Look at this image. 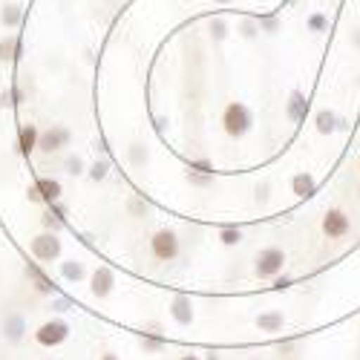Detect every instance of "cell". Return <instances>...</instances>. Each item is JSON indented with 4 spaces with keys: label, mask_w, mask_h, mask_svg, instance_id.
I'll list each match as a JSON object with an SVG mask.
<instances>
[{
    "label": "cell",
    "mask_w": 360,
    "mask_h": 360,
    "mask_svg": "<svg viewBox=\"0 0 360 360\" xmlns=\"http://www.w3.org/2000/svg\"><path fill=\"white\" fill-rule=\"evenodd\" d=\"M306 26H309V32H326V29H328V18L320 15V12H314V15H309Z\"/></svg>",
    "instance_id": "484cf974"
},
{
    "label": "cell",
    "mask_w": 360,
    "mask_h": 360,
    "mask_svg": "<svg viewBox=\"0 0 360 360\" xmlns=\"http://www.w3.org/2000/svg\"><path fill=\"white\" fill-rule=\"evenodd\" d=\"M98 360H122V357H118L115 352H110V349H107V352H101V357H98Z\"/></svg>",
    "instance_id": "1f68e13d"
},
{
    "label": "cell",
    "mask_w": 360,
    "mask_h": 360,
    "mask_svg": "<svg viewBox=\"0 0 360 360\" xmlns=\"http://www.w3.org/2000/svg\"><path fill=\"white\" fill-rule=\"evenodd\" d=\"M179 360H202V357H199V354H193V352H188V354H182Z\"/></svg>",
    "instance_id": "e575fe53"
},
{
    "label": "cell",
    "mask_w": 360,
    "mask_h": 360,
    "mask_svg": "<svg viewBox=\"0 0 360 360\" xmlns=\"http://www.w3.org/2000/svg\"><path fill=\"white\" fill-rule=\"evenodd\" d=\"M32 338H35V343L44 346V349H58L61 343L70 340V323L61 320V317H52V320L41 323V326L35 328Z\"/></svg>",
    "instance_id": "5b68a950"
},
{
    "label": "cell",
    "mask_w": 360,
    "mask_h": 360,
    "mask_svg": "<svg viewBox=\"0 0 360 360\" xmlns=\"http://www.w3.org/2000/svg\"><path fill=\"white\" fill-rule=\"evenodd\" d=\"M254 326L259 328V332H265V335H277V332H283V326H285V314L280 309H268V311L257 314Z\"/></svg>",
    "instance_id": "7c38bea8"
},
{
    "label": "cell",
    "mask_w": 360,
    "mask_h": 360,
    "mask_svg": "<svg viewBox=\"0 0 360 360\" xmlns=\"http://www.w3.org/2000/svg\"><path fill=\"white\" fill-rule=\"evenodd\" d=\"M274 288H277V291L291 288V277H274Z\"/></svg>",
    "instance_id": "4dcf8cb0"
},
{
    "label": "cell",
    "mask_w": 360,
    "mask_h": 360,
    "mask_svg": "<svg viewBox=\"0 0 360 360\" xmlns=\"http://www.w3.org/2000/svg\"><path fill=\"white\" fill-rule=\"evenodd\" d=\"M207 35H211L214 44H222L225 35H228V23H225L222 18H214L211 23H207Z\"/></svg>",
    "instance_id": "cb8c5ba5"
},
{
    "label": "cell",
    "mask_w": 360,
    "mask_h": 360,
    "mask_svg": "<svg viewBox=\"0 0 360 360\" xmlns=\"http://www.w3.org/2000/svg\"><path fill=\"white\" fill-rule=\"evenodd\" d=\"M4 340L6 343H12V346H18L23 338H26V320L20 317V314H6L4 317Z\"/></svg>",
    "instance_id": "4fadbf2b"
},
{
    "label": "cell",
    "mask_w": 360,
    "mask_h": 360,
    "mask_svg": "<svg viewBox=\"0 0 360 360\" xmlns=\"http://www.w3.org/2000/svg\"><path fill=\"white\" fill-rule=\"evenodd\" d=\"M61 251H64L61 236L52 233V231H41V233H35L32 239H29V254H32V259H38V262L61 259Z\"/></svg>",
    "instance_id": "277c9868"
},
{
    "label": "cell",
    "mask_w": 360,
    "mask_h": 360,
    "mask_svg": "<svg viewBox=\"0 0 360 360\" xmlns=\"http://www.w3.org/2000/svg\"><path fill=\"white\" fill-rule=\"evenodd\" d=\"M214 4H219V6H228V4H233V0H214Z\"/></svg>",
    "instance_id": "d590c367"
},
{
    "label": "cell",
    "mask_w": 360,
    "mask_h": 360,
    "mask_svg": "<svg viewBox=\"0 0 360 360\" xmlns=\"http://www.w3.org/2000/svg\"><path fill=\"white\" fill-rule=\"evenodd\" d=\"M12 61H20V38L18 35L0 38V64H12Z\"/></svg>",
    "instance_id": "e0dca14e"
},
{
    "label": "cell",
    "mask_w": 360,
    "mask_h": 360,
    "mask_svg": "<svg viewBox=\"0 0 360 360\" xmlns=\"http://www.w3.org/2000/svg\"><path fill=\"white\" fill-rule=\"evenodd\" d=\"M130 156H133V162H136V165H139V162H147V150L141 153V147H139V144H133V147H130Z\"/></svg>",
    "instance_id": "f546056e"
},
{
    "label": "cell",
    "mask_w": 360,
    "mask_h": 360,
    "mask_svg": "<svg viewBox=\"0 0 360 360\" xmlns=\"http://www.w3.org/2000/svg\"><path fill=\"white\" fill-rule=\"evenodd\" d=\"M219 243H222V245H228V248L239 245V243H243V228H236V225L222 228V231H219Z\"/></svg>",
    "instance_id": "603a6c76"
},
{
    "label": "cell",
    "mask_w": 360,
    "mask_h": 360,
    "mask_svg": "<svg viewBox=\"0 0 360 360\" xmlns=\"http://www.w3.org/2000/svg\"><path fill=\"white\" fill-rule=\"evenodd\" d=\"M352 46L360 49V29H357V32H352Z\"/></svg>",
    "instance_id": "836d02e7"
},
{
    "label": "cell",
    "mask_w": 360,
    "mask_h": 360,
    "mask_svg": "<svg viewBox=\"0 0 360 360\" xmlns=\"http://www.w3.org/2000/svg\"><path fill=\"white\" fill-rule=\"evenodd\" d=\"M285 268V251L277 245H268L254 257V277L257 280H274Z\"/></svg>",
    "instance_id": "3957f363"
},
{
    "label": "cell",
    "mask_w": 360,
    "mask_h": 360,
    "mask_svg": "<svg viewBox=\"0 0 360 360\" xmlns=\"http://www.w3.org/2000/svg\"><path fill=\"white\" fill-rule=\"evenodd\" d=\"M150 254H153L156 262H173L182 254V239H179L173 228H159L150 236Z\"/></svg>",
    "instance_id": "7a4b0ae2"
},
{
    "label": "cell",
    "mask_w": 360,
    "mask_h": 360,
    "mask_svg": "<svg viewBox=\"0 0 360 360\" xmlns=\"http://www.w3.org/2000/svg\"><path fill=\"white\" fill-rule=\"evenodd\" d=\"M291 193H294L297 199H311V196L317 193V179H314L309 170L297 173V176L291 179Z\"/></svg>",
    "instance_id": "2e32d148"
},
{
    "label": "cell",
    "mask_w": 360,
    "mask_h": 360,
    "mask_svg": "<svg viewBox=\"0 0 360 360\" xmlns=\"http://www.w3.org/2000/svg\"><path fill=\"white\" fill-rule=\"evenodd\" d=\"M239 32H243V38H257L259 32H262V26H259V20H254V18H245V20H239Z\"/></svg>",
    "instance_id": "d4e9b609"
},
{
    "label": "cell",
    "mask_w": 360,
    "mask_h": 360,
    "mask_svg": "<svg viewBox=\"0 0 360 360\" xmlns=\"http://www.w3.org/2000/svg\"><path fill=\"white\" fill-rule=\"evenodd\" d=\"M320 231L328 239H346L352 233V219H349L346 211H340V207H328V211L323 214V219H320Z\"/></svg>",
    "instance_id": "ba28073f"
},
{
    "label": "cell",
    "mask_w": 360,
    "mask_h": 360,
    "mask_svg": "<svg viewBox=\"0 0 360 360\" xmlns=\"http://www.w3.org/2000/svg\"><path fill=\"white\" fill-rule=\"evenodd\" d=\"M61 277L75 285V283L86 280V268H84V262H78V259H64V262H61Z\"/></svg>",
    "instance_id": "d6986e66"
},
{
    "label": "cell",
    "mask_w": 360,
    "mask_h": 360,
    "mask_svg": "<svg viewBox=\"0 0 360 360\" xmlns=\"http://www.w3.org/2000/svg\"><path fill=\"white\" fill-rule=\"evenodd\" d=\"M107 170H110V162L107 159L93 162V165H89V179H93V182H101V179L107 176Z\"/></svg>",
    "instance_id": "4316f807"
},
{
    "label": "cell",
    "mask_w": 360,
    "mask_h": 360,
    "mask_svg": "<svg viewBox=\"0 0 360 360\" xmlns=\"http://www.w3.org/2000/svg\"><path fill=\"white\" fill-rule=\"evenodd\" d=\"M170 317L179 323V326H191L193 323V300L188 294H173L170 300Z\"/></svg>",
    "instance_id": "30bf717a"
},
{
    "label": "cell",
    "mask_w": 360,
    "mask_h": 360,
    "mask_svg": "<svg viewBox=\"0 0 360 360\" xmlns=\"http://www.w3.org/2000/svg\"><path fill=\"white\" fill-rule=\"evenodd\" d=\"M38 139H41V127L38 124H20L18 130V150H20V156H32L38 153Z\"/></svg>",
    "instance_id": "8fae6325"
},
{
    "label": "cell",
    "mask_w": 360,
    "mask_h": 360,
    "mask_svg": "<svg viewBox=\"0 0 360 360\" xmlns=\"http://www.w3.org/2000/svg\"><path fill=\"white\" fill-rule=\"evenodd\" d=\"M67 173L70 176H81L84 173V159L81 156H70L67 159Z\"/></svg>",
    "instance_id": "83f0119b"
},
{
    "label": "cell",
    "mask_w": 360,
    "mask_h": 360,
    "mask_svg": "<svg viewBox=\"0 0 360 360\" xmlns=\"http://www.w3.org/2000/svg\"><path fill=\"white\" fill-rule=\"evenodd\" d=\"M222 130L231 139H243L254 130V112L243 101H228L222 110Z\"/></svg>",
    "instance_id": "6da1fadb"
},
{
    "label": "cell",
    "mask_w": 360,
    "mask_h": 360,
    "mask_svg": "<svg viewBox=\"0 0 360 360\" xmlns=\"http://www.w3.org/2000/svg\"><path fill=\"white\" fill-rule=\"evenodd\" d=\"M23 271H26V277H29V280L35 283V291H38V294H49V297L55 294V285H52V280L46 277V271L41 268V262H38V259H35V262H26Z\"/></svg>",
    "instance_id": "5bb4252c"
},
{
    "label": "cell",
    "mask_w": 360,
    "mask_h": 360,
    "mask_svg": "<svg viewBox=\"0 0 360 360\" xmlns=\"http://www.w3.org/2000/svg\"><path fill=\"white\" fill-rule=\"evenodd\" d=\"M20 20H23V9L18 4H4V9H0V23L6 29H18Z\"/></svg>",
    "instance_id": "44dd1931"
},
{
    "label": "cell",
    "mask_w": 360,
    "mask_h": 360,
    "mask_svg": "<svg viewBox=\"0 0 360 360\" xmlns=\"http://www.w3.org/2000/svg\"><path fill=\"white\" fill-rule=\"evenodd\" d=\"M139 346H141V352H144V354H159V352L165 349V338H156V335H147V332H141Z\"/></svg>",
    "instance_id": "7402d4cb"
},
{
    "label": "cell",
    "mask_w": 360,
    "mask_h": 360,
    "mask_svg": "<svg viewBox=\"0 0 360 360\" xmlns=\"http://www.w3.org/2000/svg\"><path fill=\"white\" fill-rule=\"evenodd\" d=\"M67 306H70L67 300H55V311H67Z\"/></svg>",
    "instance_id": "d6a6232c"
},
{
    "label": "cell",
    "mask_w": 360,
    "mask_h": 360,
    "mask_svg": "<svg viewBox=\"0 0 360 360\" xmlns=\"http://www.w3.org/2000/svg\"><path fill=\"white\" fill-rule=\"evenodd\" d=\"M41 225H44V231H52V233H61L64 231V225H67V211L61 205H46V211H44V217H41Z\"/></svg>",
    "instance_id": "9a60e30c"
},
{
    "label": "cell",
    "mask_w": 360,
    "mask_h": 360,
    "mask_svg": "<svg viewBox=\"0 0 360 360\" xmlns=\"http://www.w3.org/2000/svg\"><path fill=\"white\" fill-rule=\"evenodd\" d=\"M207 360H219V357H217V354H211V357H207Z\"/></svg>",
    "instance_id": "8d00e7d4"
},
{
    "label": "cell",
    "mask_w": 360,
    "mask_h": 360,
    "mask_svg": "<svg viewBox=\"0 0 360 360\" xmlns=\"http://www.w3.org/2000/svg\"><path fill=\"white\" fill-rule=\"evenodd\" d=\"M72 141V130L64 127V124H52L46 130H41V139H38V153L44 156H55L61 153V150H67Z\"/></svg>",
    "instance_id": "52a82bcc"
},
{
    "label": "cell",
    "mask_w": 360,
    "mask_h": 360,
    "mask_svg": "<svg viewBox=\"0 0 360 360\" xmlns=\"http://www.w3.org/2000/svg\"><path fill=\"white\" fill-rule=\"evenodd\" d=\"M115 291V271L107 265H98L93 274H89V294L96 300H107Z\"/></svg>",
    "instance_id": "9c48e42d"
},
{
    "label": "cell",
    "mask_w": 360,
    "mask_h": 360,
    "mask_svg": "<svg viewBox=\"0 0 360 360\" xmlns=\"http://www.w3.org/2000/svg\"><path fill=\"white\" fill-rule=\"evenodd\" d=\"M285 115L291 118V122H303V115H306V96L300 93V89H294V93L288 96V107H285Z\"/></svg>",
    "instance_id": "ffe728a7"
},
{
    "label": "cell",
    "mask_w": 360,
    "mask_h": 360,
    "mask_svg": "<svg viewBox=\"0 0 360 360\" xmlns=\"http://www.w3.org/2000/svg\"><path fill=\"white\" fill-rule=\"evenodd\" d=\"M259 26H262V32H277L280 20L277 18H259Z\"/></svg>",
    "instance_id": "f1b7e54d"
},
{
    "label": "cell",
    "mask_w": 360,
    "mask_h": 360,
    "mask_svg": "<svg viewBox=\"0 0 360 360\" xmlns=\"http://www.w3.org/2000/svg\"><path fill=\"white\" fill-rule=\"evenodd\" d=\"M338 115L332 112V110H317V115H314V127H317V133L320 136H332L335 130H338Z\"/></svg>",
    "instance_id": "ac0fdd59"
},
{
    "label": "cell",
    "mask_w": 360,
    "mask_h": 360,
    "mask_svg": "<svg viewBox=\"0 0 360 360\" xmlns=\"http://www.w3.org/2000/svg\"><path fill=\"white\" fill-rule=\"evenodd\" d=\"M61 196H64V185L52 176H41L26 188V199L35 205H55V202H61Z\"/></svg>",
    "instance_id": "8992f818"
}]
</instances>
